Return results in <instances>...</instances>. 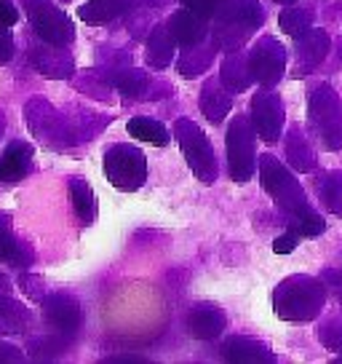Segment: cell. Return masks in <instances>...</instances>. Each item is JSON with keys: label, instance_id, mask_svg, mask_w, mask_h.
<instances>
[{"label": "cell", "instance_id": "obj_1", "mask_svg": "<svg viewBox=\"0 0 342 364\" xmlns=\"http://www.w3.org/2000/svg\"><path fill=\"white\" fill-rule=\"evenodd\" d=\"M326 292L329 289L324 284V279L297 273L275 287L273 308L278 318L284 321H310L321 314V308L326 303Z\"/></svg>", "mask_w": 342, "mask_h": 364}, {"label": "cell", "instance_id": "obj_2", "mask_svg": "<svg viewBox=\"0 0 342 364\" xmlns=\"http://www.w3.org/2000/svg\"><path fill=\"white\" fill-rule=\"evenodd\" d=\"M260 180H263L267 196L286 215V223H297V220H305L308 215H313L302 185L275 156H260Z\"/></svg>", "mask_w": 342, "mask_h": 364}, {"label": "cell", "instance_id": "obj_3", "mask_svg": "<svg viewBox=\"0 0 342 364\" xmlns=\"http://www.w3.org/2000/svg\"><path fill=\"white\" fill-rule=\"evenodd\" d=\"M265 22V11L260 0H230L228 6L214 16L211 38L219 51H238Z\"/></svg>", "mask_w": 342, "mask_h": 364}, {"label": "cell", "instance_id": "obj_4", "mask_svg": "<svg viewBox=\"0 0 342 364\" xmlns=\"http://www.w3.org/2000/svg\"><path fill=\"white\" fill-rule=\"evenodd\" d=\"M24 118H27V126L46 148L51 150H67L72 145H78V136H75V126H72V118L65 115L62 110H57L51 102L40 100V97H33L27 107H24Z\"/></svg>", "mask_w": 342, "mask_h": 364}, {"label": "cell", "instance_id": "obj_5", "mask_svg": "<svg viewBox=\"0 0 342 364\" xmlns=\"http://www.w3.org/2000/svg\"><path fill=\"white\" fill-rule=\"evenodd\" d=\"M308 118L313 136L321 142V148L340 150L342 148V100L329 83H319L310 91Z\"/></svg>", "mask_w": 342, "mask_h": 364}, {"label": "cell", "instance_id": "obj_6", "mask_svg": "<svg viewBox=\"0 0 342 364\" xmlns=\"http://www.w3.org/2000/svg\"><path fill=\"white\" fill-rule=\"evenodd\" d=\"M174 136H177L184 161L193 169L195 177L206 182V185H211V182L217 180V156H214V148H211L209 136L201 132V126L193 124L190 118H180L174 124Z\"/></svg>", "mask_w": 342, "mask_h": 364}, {"label": "cell", "instance_id": "obj_7", "mask_svg": "<svg viewBox=\"0 0 342 364\" xmlns=\"http://www.w3.org/2000/svg\"><path fill=\"white\" fill-rule=\"evenodd\" d=\"M104 174L118 191H139L148 180V159L134 145H113L104 150Z\"/></svg>", "mask_w": 342, "mask_h": 364}, {"label": "cell", "instance_id": "obj_8", "mask_svg": "<svg viewBox=\"0 0 342 364\" xmlns=\"http://www.w3.org/2000/svg\"><path fill=\"white\" fill-rule=\"evenodd\" d=\"M24 14L33 24L35 35L46 43L67 46L75 38V27L67 19V14L51 0H22Z\"/></svg>", "mask_w": 342, "mask_h": 364}, {"label": "cell", "instance_id": "obj_9", "mask_svg": "<svg viewBox=\"0 0 342 364\" xmlns=\"http://www.w3.org/2000/svg\"><path fill=\"white\" fill-rule=\"evenodd\" d=\"M254 124L249 115H236L228 129V166L236 182H249L254 174L257 153H254Z\"/></svg>", "mask_w": 342, "mask_h": 364}, {"label": "cell", "instance_id": "obj_10", "mask_svg": "<svg viewBox=\"0 0 342 364\" xmlns=\"http://www.w3.org/2000/svg\"><path fill=\"white\" fill-rule=\"evenodd\" d=\"M249 65L254 73V80L263 86H275L278 80L284 78L286 73V48L275 38L265 35L257 43L251 46L249 51Z\"/></svg>", "mask_w": 342, "mask_h": 364}, {"label": "cell", "instance_id": "obj_11", "mask_svg": "<svg viewBox=\"0 0 342 364\" xmlns=\"http://www.w3.org/2000/svg\"><path fill=\"white\" fill-rule=\"evenodd\" d=\"M27 59L40 75L54 80H65L75 75V59L65 46L57 43H33L27 48Z\"/></svg>", "mask_w": 342, "mask_h": 364}, {"label": "cell", "instance_id": "obj_12", "mask_svg": "<svg viewBox=\"0 0 342 364\" xmlns=\"http://www.w3.org/2000/svg\"><path fill=\"white\" fill-rule=\"evenodd\" d=\"M251 124L257 129V134L265 142H275L284 129V105L278 100V94L265 86L263 91L254 94L251 100Z\"/></svg>", "mask_w": 342, "mask_h": 364}, {"label": "cell", "instance_id": "obj_13", "mask_svg": "<svg viewBox=\"0 0 342 364\" xmlns=\"http://www.w3.org/2000/svg\"><path fill=\"white\" fill-rule=\"evenodd\" d=\"M43 318H46V324L51 330L62 332V335H75L80 327V303L75 295H70V292H54V295H46L43 297Z\"/></svg>", "mask_w": 342, "mask_h": 364}, {"label": "cell", "instance_id": "obj_14", "mask_svg": "<svg viewBox=\"0 0 342 364\" xmlns=\"http://www.w3.org/2000/svg\"><path fill=\"white\" fill-rule=\"evenodd\" d=\"M329 35L324 30H308L305 35L297 38V48H294V68H292V75L294 78H302L313 70L319 68L321 62L329 54Z\"/></svg>", "mask_w": 342, "mask_h": 364}, {"label": "cell", "instance_id": "obj_15", "mask_svg": "<svg viewBox=\"0 0 342 364\" xmlns=\"http://www.w3.org/2000/svg\"><path fill=\"white\" fill-rule=\"evenodd\" d=\"M222 356L228 362L236 364H267L275 362V353L265 346V343L254 341V338H243V335H233L222 343Z\"/></svg>", "mask_w": 342, "mask_h": 364}, {"label": "cell", "instance_id": "obj_16", "mask_svg": "<svg viewBox=\"0 0 342 364\" xmlns=\"http://www.w3.org/2000/svg\"><path fill=\"white\" fill-rule=\"evenodd\" d=\"M35 150L24 139H13L0 156V182H19L33 169Z\"/></svg>", "mask_w": 342, "mask_h": 364}, {"label": "cell", "instance_id": "obj_17", "mask_svg": "<svg viewBox=\"0 0 342 364\" xmlns=\"http://www.w3.org/2000/svg\"><path fill=\"white\" fill-rule=\"evenodd\" d=\"M107 83L118 89L123 97L128 100H142V97H150V89H153V80L148 78V73L139 68H110L107 73H102Z\"/></svg>", "mask_w": 342, "mask_h": 364}, {"label": "cell", "instance_id": "obj_18", "mask_svg": "<svg viewBox=\"0 0 342 364\" xmlns=\"http://www.w3.org/2000/svg\"><path fill=\"white\" fill-rule=\"evenodd\" d=\"M0 260L13 265V268H27L35 260V252L30 250V244L16 239L11 228V215H6V212H0Z\"/></svg>", "mask_w": 342, "mask_h": 364}, {"label": "cell", "instance_id": "obj_19", "mask_svg": "<svg viewBox=\"0 0 342 364\" xmlns=\"http://www.w3.org/2000/svg\"><path fill=\"white\" fill-rule=\"evenodd\" d=\"M225 324H228V318H225V314L217 306H195L187 314V321H184L187 332L193 338H198V341H214V338H219L225 332Z\"/></svg>", "mask_w": 342, "mask_h": 364}, {"label": "cell", "instance_id": "obj_20", "mask_svg": "<svg viewBox=\"0 0 342 364\" xmlns=\"http://www.w3.org/2000/svg\"><path fill=\"white\" fill-rule=\"evenodd\" d=\"M171 38L180 46H195L201 43L206 35H209V27H206V19L201 14L190 11V9H182V11L171 14V19L166 22Z\"/></svg>", "mask_w": 342, "mask_h": 364}, {"label": "cell", "instance_id": "obj_21", "mask_svg": "<svg viewBox=\"0 0 342 364\" xmlns=\"http://www.w3.org/2000/svg\"><path fill=\"white\" fill-rule=\"evenodd\" d=\"M219 80L225 83V89L230 94H241V91H246L251 86V80H254V73H251V65H249V54L246 51H230L225 62H222V70H219Z\"/></svg>", "mask_w": 342, "mask_h": 364}, {"label": "cell", "instance_id": "obj_22", "mask_svg": "<svg viewBox=\"0 0 342 364\" xmlns=\"http://www.w3.org/2000/svg\"><path fill=\"white\" fill-rule=\"evenodd\" d=\"M230 107H233V97L225 89V83L214 78L206 80L204 89H201V113L206 115V121L209 124H222L225 115L230 113Z\"/></svg>", "mask_w": 342, "mask_h": 364}, {"label": "cell", "instance_id": "obj_23", "mask_svg": "<svg viewBox=\"0 0 342 364\" xmlns=\"http://www.w3.org/2000/svg\"><path fill=\"white\" fill-rule=\"evenodd\" d=\"M33 314L22 300L11 295H0V335H22L30 330Z\"/></svg>", "mask_w": 342, "mask_h": 364}, {"label": "cell", "instance_id": "obj_24", "mask_svg": "<svg viewBox=\"0 0 342 364\" xmlns=\"http://www.w3.org/2000/svg\"><path fill=\"white\" fill-rule=\"evenodd\" d=\"M219 51V46L214 43V38H211V43H195V46H187V51H182V57L177 62V70H180V75L182 78H195V75H201L209 70V65L214 62V54Z\"/></svg>", "mask_w": 342, "mask_h": 364}, {"label": "cell", "instance_id": "obj_25", "mask_svg": "<svg viewBox=\"0 0 342 364\" xmlns=\"http://www.w3.org/2000/svg\"><path fill=\"white\" fill-rule=\"evenodd\" d=\"M174 46L177 41L171 38L169 27L166 24H158V27H153L148 35V43H145V57H148V65L155 70H163L171 65V59H174Z\"/></svg>", "mask_w": 342, "mask_h": 364}, {"label": "cell", "instance_id": "obj_26", "mask_svg": "<svg viewBox=\"0 0 342 364\" xmlns=\"http://www.w3.org/2000/svg\"><path fill=\"white\" fill-rule=\"evenodd\" d=\"M286 159L297 171H313L316 169V153L310 148L308 136L302 134L299 126H292L286 134Z\"/></svg>", "mask_w": 342, "mask_h": 364}, {"label": "cell", "instance_id": "obj_27", "mask_svg": "<svg viewBox=\"0 0 342 364\" xmlns=\"http://www.w3.org/2000/svg\"><path fill=\"white\" fill-rule=\"evenodd\" d=\"M67 188L78 220L83 225H92L94 220H96V196H94L92 185L83 180V177H70Z\"/></svg>", "mask_w": 342, "mask_h": 364}, {"label": "cell", "instance_id": "obj_28", "mask_svg": "<svg viewBox=\"0 0 342 364\" xmlns=\"http://www.w3.org/2000/svg\"><path fill=\"white\" fill-rule=\"evenodd\" d=\"M128 6L131 0H89L86 6H80L78 14L86 24H107L128 11Z\"/></svg>", "mask_w": 342, "mask_h": 364}, {"label": "cell", "instance_id": "obj_29", "mask_svg": "<svg viewBox=\"0 0 342 364\" xmlns=\"http://www.w3.org/2000/svg\"><path fill=\"white\" fill-rule=\"evenodd\" d=\"M70 348V335H62V332H51V335H38V338H30L27 343V351L33 353V359L38 362H51V359H59L62 353H67Z\"/></svg>", "mask_w": 342, "mask_h": 364}, {"label": "cell", "instance_id": "obj_30", "mask_svg": "<svg viewBox=\"0 0 342 364\" xmlns=\"http://www.w3.org/2000/svg\"><path fill=\"white\" fill-rule=\"evenodd\" d=\"M313 19H316V11L310 6H289V9L281 11L278 24H281V30L286 35L299 38V35H305L313 27Z\"/></svg>", "mask_w": 342, "mask_h": 364}, {"label": "cell", "instance_id": "obj_31", "mask_svg": "<svg viewBox=\"0 0 342 364\" xmlns=\"http://www.w3.org/2000/svg\"><path fill=\"white\" fill-rule=\"evenodd\" d=\"M316 193H319V201L331 215L342 217V171H329L324 174L316 185Z\"/></svg>", "mask_w": 342, "mask_h": 364}, {"label": "cell", "instance_id": "obj_32", "mask_svg": "<svg viewBox=\"0 0 342 364\" xmlns=\"http://www.w3.org/2000/svg\"><path fill=\"white\" fill-rule=\"evenodd\" d=\"M128 134L142 139V142H150V145H158V148H163L169 142L166 126L153 121V118H145V115H137V118L128 121Z\"/></svg>", "mask_w": 342, "mask_h": 364}, {"label": "cell", "instance_id": "obj_33", "mask_svg": "<svg viewBox=\"0 0 342 364\" xmlns=\"http://www.w3.org/2000/svg\"><path fill=\"white\" fill-rule=\"evenodd\" d=\"M319 341L324 343V348L342 353V311H337V314H331L329 318L321 321Z\"/></svg>", "mask_w": 342, "mask_h": 364}, {"label": "cell", "instance_id": "obj_34", "mask_svg": "<svg viewBox=\"0 0 342 364\" xmlns=\"http://www.w3.org/2000/svg\"><path fill=\"white\" fill-rule=\"evenodd\" d=\"M78 89H83L86 94H92V97H96V100H107V97H110L107 91L113 89V86L107 83V78H104L102 73H96V70H92V73H86L83 78H78Z\"/></svg>", "mask_w": 342, "mask_h": 364}, {"label": "cell", "instance_id": "obj_35", "mask_svg": "<svg viewBox=\"0 0 342 364\" xmlns=\"http://www.w3.org/2000/svg\"><path fill=\"white\" fill-rule=\"evenodd\" d=\"M230 0H182L184 9H190V11L201 14L204 19H211V16H217L225 6H228Z\"/></svg>", "mask_w": 342, "mask_h": 364}, {"label": "cell", "instance_id": "obj_36", "mask_svg": "<svg viewBox=\"0 0 342 364\" xmlns=\"http://www.w3.org/2000/svg\"><path fill=\"white\" fill-rule=\"evenodd\" d=\"M19 287L33 297L35 303H43V297H46V284H43L40 276H27V273H24L22 279H19Z\"/></svg>", "mask_w": 342, "mask_h": 364}, {"label": "cell", "instance_id": "obj_37", "mask_svg": "<svg viewBox=\"0 0 342 364\" xmlns=\"http://www.w3.org/2000/svg\"><path fill=\"white\" fill-rule=\"evenodd\" d=\"M13 51H16V46H13V35L9 30V24H0V65H9L13 59Z\"/></svg>", "mask_w": 342, "mask_h": 364}, {"label": "cell", "instance_id": "obj_38", "mask_svg": "<svg viewBox=\"0 0 342 364\" xmlns=\"http://www.w3.org/2000/svg\"><path fill=\"white\" fill-rule=\"evenodd\" d=\"M321 279H324V284H326V289H329L331 295L342 303V271L340 268H326V271L321 273Z\"/></svg>", "mask_w": 342, "mask_h": 364}, {"label": "cell", "instance_id": "obj_39", "mask_svg": "<svg viewBox=\"0 0 342 364\" xmlns=\"http://www.w3.org/2000/svg\"><path fill=\"white\" fill-rule=\"evenodd\" d=\"M11 362H24V351L11 346V343L0 341V364H11Z\"/></svg>", "mask_w": 342, "mask_h": 364}, {"label": "cell", "instance_id": "obj_40", "mask_svg": "<svg viewBox=\"0 0 342 364\" xmlns=\"http://www.w3.org/2000/svg\"><path fill=\"white\" fill-rule=\"evenodd\" d=\"M19 22V11H16V6H13V0H0V24H13Z\"/></svg>", "mask_w": 342, "mask_h": 364}, {"label": "cell", "instance_id": "obj_41", "mask_svg": "<svg viewBox=\"0 0 342 364\" xmlns=\"http://www.w3.org/2000/svg\"><path fill=\"white\" fill-rule=\"evenodd\" d=\"M297 247V233H286V236H278L273 244V252L275 255H286V252H292Z\"/></svg>", "mask_w": 342, "mask_h": 364}, {"label": "cell", "instance_id": "obj_42", "mask_svg": "<svg viewBox=\"0 0 342 364\" xmlns=\"http://www.w3.org/2000/svg\"><path fill=\"white\" fill-rule=\"evenodd\" d=\"M104 362L107 364H148V359L139 356V353H115V356H107Z\"/></svg>", "mask_w": 342, "mask_h": 364}, {"label": "cell", "instance_id": "obj_43", "mask_svg": "<svg viewBox=\"0 0 342 364\" xmlns=\"http://www.w3.org/2000/svg\"><path fill=\"white\" fill-rule=\"evenodd\" d=\"M11 279L6 276V273H0V295H11Z\"/></svg>", "mask_w": 342, "mask_h": 364}, {"label": "cell", "instance_id": "obj_44", "mask_svg": "<svg viewBox=\"0 0 342 364\" xmlns=\"http://www.w3.org/2000/svg\"><path fill=\"white\" fill-rule=\"evenodd\" d=\"M6 132V113H3V107H0V136Z\"/></svg>", "mask_w": 342, "mask_h": 364}, {"label": "cell", "instance_id": "obj_45", "mask_svg": "<svg viewBox=\"0 0 342 364\" xmlns=\"http://www.w3.org/2000/svg\"><path fill=\"white\" fill-rule=\"evenodd\" d=\"M337 57L342 59V38H340V41H337Z\"/></svg>", "mask_w": 342, "mask_h": 364}, {"label": "cell", "instance_id": "obj_46", "mask_svg": "<svg viewBox=\"0 0 342 364\" xmlns=\"http://www.w3.org/2000/svg\"><path fill=\"white\" fill-rule=\"evenodd\" d=\"M275 3H281V6H292V3H297V0H275Z\"/></svg>", "mask_w": 342, "mask_h": 364}]
</instances>
